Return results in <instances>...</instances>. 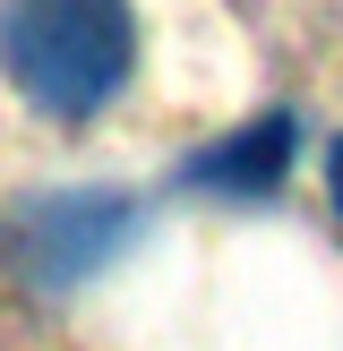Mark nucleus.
I'll return each mask as SVG.
<instances>
[{
  "label": "nucleus",
  "instance_id": "f257e3e1",
  "mask_svg": "<svg viewBox=\"0 0 343 351\" xmlns=\"http://www.w3.org/2000/svg\"><path fill=\"white\" fill-rule=\"evenodd\" d=\"M0 69L51 120H95L137 69L129 0H0Z\"/></svg>",
  "mask_w": 343,
  "mask_h": 351
},
{
  "label": "nucleus",
  "instance_id": "f03ea898",
  "mask_svg": "<svg viewBox=\"0 0 343 351\" xmlns=\"http://www.w3.org/2000/svg\"><path fill=\"white\" fill-rule=\"evenodd\" d=\"M146 206L129 189H43V197H17L0 223V257L26 291H78L112 266L137 240Z\"/></svg>",
  "mask_w": 343,
  "mask_h": 351
},
{
  "label": "nucleus",
  "instance_id": "7ed1b4c3",
  "mask_svg": "<svg viewBox=\"0 0 343 351\" xmlns=\"http://www.w3.org/2000/svg\"><path fill=\"white\" fill-rule=\"evenodd\" d=\"M292 137H300L292 112H266V120H249V129L215 137L206 154H189L180 180L206 189V197H274V189L292 180Z\"/></svg>",
  "mask_w": 343,
  "mask_h": 351
},
{
  "label": "nucleus",
  "instance_id": "20e7f679",
  "mask_svg": "<svg viewBox=\"0 0 343 351\" xmlns=\"http://www.w3.org/2000/svg\"><path fill=\"white\" fill-rule=\"evenodd\" d=\"M326 180H335V206H343V137H335V154H326Z\"/></svg>",
  "mask_w": 343,
  "mask_h": 351
}]
</instances>
